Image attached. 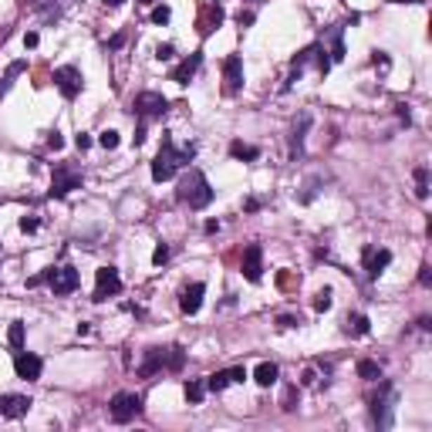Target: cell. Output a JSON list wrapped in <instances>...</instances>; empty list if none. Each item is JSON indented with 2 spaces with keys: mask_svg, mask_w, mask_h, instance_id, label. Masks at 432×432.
Returning <instances> with one entry per match:
<instances>
[{
  "mask_svg": "<svg viewBox=\"0 0 432 432\" xmlns=\"http://www.w3.org/2000/svg\"><path fill=\"white\" fill-rule=\"evenodd\" d=\"M48 145H51V149H61V145H65L61 132H51V136H48Z\"/></svg>",
  "mask_w": 432,
  "mask_h": 432,
  "instance_id": "39",
  "label": "cell"
},
{
  "mask_svg": "<svg viewBox=\"0 0 432 432\" xmlns=\"http://www.w3.org/2000/svg\"><path fill=\"white\" fill-rule=\"evenodd\" d=\"M308 129H311V115L304 112V115L297 119L294 132H291V159H301V152H304V136H308Z\"/></svg>",
  "mask_w": 432,
  "mask_h": 432,
  "instance_id": "19",
  "label": "cell"
},
{
  "mask_svg": "<svg viewBox=\"0 0 432 432\" xmlns=\"http://www.w3.org/2000/svg\"><path fill=\"white\" fill-rule=\"evenodd\" d=\"M173 54H176L173 44H159V48H156V58H159V61H169Z\"/></svg>",
  "mask_w": 432,
  "mask_h": 432,
  "instance_id": "36",
  "label": "cell"
},
{
  "mask_svg": "<svg viewBox=\"0 0 432 432\" xmlns=\"http://www.w3.org/2000/svg\"><path fill=\"white\" fill-rule=\"evenodd\" d=\"M14 372H18V379L24 381H37L41 379V372H44V362L37 358V355H31V351H14Z\"/></svg>",
  "mask_w": 432,
  "mask_h": 432,
  "instance_id": "11",
  "label": "cell"
},
{
  "mask_svg": "<svg viewBox=\"0 0 432 432\" xmlns=\"http://www.w3.org/2000/svg\"><path fill=\"white\" fill-rule=\"evenodd\" d=\"M199 65H203V51H192L183 65H176V68L169 71V81H176V85H190V78L199 71Z\"/></svg>",
  "mask_w": 432,
  "mask_h": 432,
  "instance_id": "15",
  "label": "cell"
},
{
  "mask_svg": "<svg viewBox=\"0 0 432 432\" xmlns=\"http://www.w3.org/2000/svg\"><path fill=\"white\" fill-rule=\"evenodd\" d=\"M74 145H78V149L85 152L88 145H91V136H88V132H78V138H74Z\"/></svg>",
  "mask_w": 432,
  "mask_h": 432,
  "instance_id": "38",
  "label": "cell"
},
{
  "mask_svg": "<svg viewBox=\"0 0 432 432\" xmlns=\"http://www.w3.org/2000/svg\"><path fill=\"white\" fill-rule=\"evenodd\" d=\"M78 284H81V277H78V270H74L71 263L51 267L48 287H51V294H54V297H65V294H71V291H78Z\"/></svg>",
  "mask_w": 432,
  "mask_h": 432,
  "instance_id": "7",
  "label": "cell"
},
{
  "mask_svg": "<svg viewBox=\"0 0 432 432\" xmlns=\"http://www.w3.org/2000/svg\"><path fill=\"white\" fill-rule=\"evenodd\" d=\"M237 20H240V27H243V24H254V14H243V11H240V14H237Z\"/></svg>",
  "mask_w": 432,
  "mask_h": 432,
  "instance_id": "45",
  "label": "cell"
},
{
  "mask_svg": "<svg viewBox=\"0 0 432 432\" xmlns=\"http://www.w3.org/2000/svg\"><path fill=\"white\" fill-rule=\"evenodd\" d=\"M240 270L250 284H260V277H263V247H260V243H247L243 260H240Z\"/></svg>",
  "mask_w": 432,
  "mask_h": 432,
  "instance_id": "10",
  "label": "cell"
},
{
  "mask_svg": "<svg viewBox=\"0 0 432 432\" xmlns=\"http://www.w3.org/2000/svg\"><path fill=\"white\" fill-rule=\"evenodd\" d=\"M138 4H142V7H149V4H156V0H138Z\"/></svg>",
  "mask_w": 432,
  "mask_h": 432,
  "instance_id": "49",
  "label": "cell"
},
{
  "mask_svg": "<svg viewBox=\"0 0 432 432\" xmlns=\"http://www.w3.org/2000/svg\"><path fill=\"white\" fill-rule=\"evenodd\" d=\"M20 230H24V233H34V230H37V216H20Z\"/></svg>",
  "mask_w": 432,
  "mask_h": 432,
  "instance_id": "37",
  "label": "cell"
},
{
  "mask_svg": "<svg viewBox=\"0 0 432 432\" xmlns=\"http://www.w3.org/2000/svg\"><path fill=\"white\" fill-rule=\"evenodd\" d=\"M331 61H345V34H341V27L331 31Z\"/></svg>",
  "mask_w": 432,
  "mask_h": 432,
  "instance_id": "27",
  "label": "cell"
},
{
  "mask_svg": "<svg viewBox=\"0 0 432 432\" xmlns=\"http://www.w3.org/2000/svg\"><path fill=\"white\" fill-rule=\"evenodd\" d=\"M331 308V291L325 287V291H318V297H314V311H328Z\"/></svg>",
  "mask_w": 432,
  "mask_h": 432,
  "instance_id": "32",
  "label": "cell"
},
{
  "mask_svg": "<svg viewBox=\"0 0 432 432\" xmlns=\"http://www.w3.org/2000/svg\"><path fill=\"white\" fill-rule=\"evenodd\" d=\"M345 331H348V334H355V338H365V334L372 331V321H368L365 314H348V318H345Z\"/></svg>",
  "mask_w": 432,
  "mask_h": 432,
  "instance_id": "20",
  "label": "cell"
},
{
  "mask_svg": "<svg viewBox=\"0 0 432 432\" xmlns=\"http://www.w3.org/2000/svg\"><path fill=\"white\" fill-rule=\"evenodd\" d=\"M196 159V145H186V149H179L176 145L173 132H162V145H159V156L152 162V179L156 183H166V179H173L176 169L179 166H186Z\"/></svg>",
  "mask_w": 432,
  "mask_h": 432,
  "instance_id": "1",
  "label": "cell"
},
{
  "mask_svg": "<svg viewBox=\"0 0 432 432\" xmlns=\"http://www.w3.org/2000/svg\"><path fill=\"white\" fill-rule=\"evenodd\" d=\"M392 409H395V388L388 381H381L379 395H372V422L379 429H388L392 426Z\"/></svg>",
  "mask_w": 432,
  "mask_h": 432,
  "instance_id": "4",
  "label": "cell"
},
{
  "mask_svg": "<svg viewBox=\"0 0 432 432\" xmlns=\"http://www.w3.org/2000/svg\"><path fill=\"white\" fill-rule=\"evenodd\" d=\"M145 142V122H138V129H136V145H142Z\"/></svg>",
  "mask_w": 432,
  "mask_h": 432,
  "instance_id": "42",
  "label": "cell"
},
{
  "mask_svg": "<svg viewBox=\"0 0 432 432\" xmlns=\"http://www.w3.org/2000/svg\"><path fill=\"white\" fill-rule=\"evenodd\" d=\"M388 263H392V250H385V247H381V250L379 247H365L362 250V267H365V274L372 277V280H375Z\"/></svg>",
  "mask_w": 432,
  "mask_h": 432,
  "instance_id": "12",
  "label": "cell"
},
{
  "mask_svg": "<svg viewBox=\"0 0 432 432\" xmlns=\"http://www.w3.org/2000/svg\"><path fill=\"white\" fill-rule=\"evenodd\" d=\"M183 365H186V348L183 345L166 348V372H183Z\"/></svg>",
  "mask_w": 432,
  "mask_h": 432,
  "instance_id": "23",
  "label": "cell"
},
{
  "mask_svg": "<svg viewBox=\"0 0 432 432\" xmlns=\"http://www.w3.org/2000/svg\"><path fill=\"white\" fill-rule=\"evenodd\" d=\"M98 145H102V149H119V132L105 129L102 136H98Z\"/></svg>",
  "mask_w": 432,
  "mask_h": 432,
  "instance_id": "31",
  "label": "cell"
},
{
  "mask_svg": "<svg viewBox=\"0 0 432 432\" xmlns=\"http://www.w3.org/2000/svg\"><path fill=\"white\" fill-rule=\"evenodd\" d=\"M138 412H142V395H136V392H119V395H112V402H108V415L119 426L132 422Z\"/></svg>",
  "mask_w": 432,
  "mask_h": 432,
  "instance_id": "3",
  "label": "cell"
},
{
  "mask_svg": "<svg viewBox=\"0 0 432 432\" xmlns=\"http://www.w3.org/2000/svg\"><path fill=\"white\" fill-rule=\"evenodd\" d=\"M105 4H108V7H119L122 0H105Z\"/></svg>",
  "mask_w": 432,
  "mask_h": 432,
  "instance_id": "48",
  "label": "cell"
},
{
  "mask_svg": "<svg viewBox=\"0 0 432 432\" xmlns=\"http://www.w3.org/2000/svg\"><path fill=\"white\" fill-rule=\"evenodd\" d=\"M54 85H58V91H61L68 102H74V98L81 95V85H85V78H81V71L74 68V65H65V68L54 71Z\"/></svg>",
  "mask_w": 432,
  "mask_h": 432,
  "instance_id": "9",
  "label": "cell"
},
{
  "mask_svg": "<svg viewBox=\"0 0 432 432\" xmlns=\"http://www.w3.org/2000/svg\"><path fill=\"white\" fill-rule=\"evenodd\" d=\"M284 409H287V412L297 409V388H287V392H284Z\"/></svg>",
  "mask_w": 432,
  "mask_h": 432,
  "instance_id": "35",
  "label": "cell"
},
{
  "mask_svg": "<svg viewBox=\"0 0 432 432\" xmlns=\"http://www.w3.org/2000/svg\"><path fill=\"white\" fill-rule=\"evenodd\" d=\"M173 18V11H169V7H166V4H162V7H156V11H152V24H166V20Z\"/></svg>",
  "mask_w": 432,
  "mask_h": 432,
  "instance_id": "33",
  "label": "cell"
},
{
  "mask_svg": "<svg viewBox=\"0 0 432 432\" xmlns=\"http://www.w3.org/2000/svg\"><path fill=\"white\" fill-rule=\"evenodd\" d=\"M203 230H207V233H216V230H220V223H216V220H207V226H203Z\"/></svg>",
  "mask_w": 432,
  "mask_h": 432,
  "instance_id": "46",
  "label": "cell"
},
{
  "mask_svg": "<svg viewBox=\"0 0 432 432\" xmlns=\"http://www.w3.org/2000/svg\"><path fill=\"white\" fill-rule=\"evenodd\" d=\"M24 48H37V34L31 31V34H24Z\"/></svg>",
  "mask_w": 432,
  "mask_h": 432,
  "instance_id": "44",
  "label": "cell"
},
{
  "mask_svg": "<svg viewBox=\"0 0 432 432\" xmlns=\"http://www.w3.org/2000/svg\"><path fill=\"white\" fill-rule=\"evenodd\" d=\"M297 325H301V318H287V314L280 318V328H297Z\"/></svg>",
  "mask_w": 432,
  "mask_h": 432,
  "instance_id": "41",
  "label": "cell"
},
{
  "mask_svg": "<svg viewBox=\"0 0 432 432\" xmlns=\"http://www.w3.org/2000/svg\"><path fill=\"white\" fill-rule=\"evenodd\" d=\"M230 156L243 159V162H254V159H260V149L257 145H247V142H230Z\"/></svg>",
  "mask_w": 432,
  "mask_h": 432,
  "instance_id": "24",
  "label": "cell"
},
{
  "mask_svg": "<svg viewBox=\"0 0 432 432\" xmlns=\"http://www.w3.org/2000/svg\"><path fill=\"white\" fill-rule=\"evenodd\" d=\"M132 108H136L138 122H149V119H162V115L169 112V102H166V95H159V91H142V95H136Z\"/></svg>",
  "mask_w": 432,
  "mask_h": 432,
  "instance_id": "5",
  "label": "cell"
},
{
  "mask_svg": "<svg viewBox=\"0 0 432 432\" xmlns=\"http://www.w3.org/2000/svg\"><path fill=\"white\" fill-rule=\"evenodd\" d=\"M7 341H11V348H14V351H20V348H24V321H14V325H11V331H7Z\"/></svg>",
  "mask_w": 432,
  "mask_h": 432,
  "instance_id": "30",
  "label": "cell"
},
{
  "mask_svg": "<svg viewBox=\"0 0 432 432\" xmlns=\"http://www.w3.org/2000/svg\"><path fill=\"white\" fill-rule=\"evenodd\" d=\"M122 44H125V34H115L112 41H108V48H112V51H115V48H122Z\"/></svg>",
  "mask_w": 432,
  "mask_h": 432,
  "instance_id": "43",
  "label": "cell"
},
{
  "mask_svg": "<svg viewBox=\"0 0 432 432\" xmlns=\"http://www.w3.org/2000/svg\"><path fill=\"white\" fill-rule=\"evenodd\" d=\"M247 379V368L237 365V368H223V372H213L207 379V392H223L226 385H233V381H243Z\"/></svg>",
  "mask_w": 432,
  "mask_h": 432,
  "instance_id": "14",
  "label": "cell"
},
{
  "mask_svg": "<svg viewBox=\"0 0 432 432\" xmlns=\"http://www.w3.org/2000/svg\"><path fill=\"white\" fill-rule=\"evenodd\" d=\"M81 183H85V176L78 173V169H71V166H54V176H51V196L54 199H65L71 190H81Z\"/></svg>",
  "mask_w": 432,
  "mask_h": 432,
  "instance_id": "6",
  "label": "cell"
},
{
  "mask_svg": "<svg viewBox=\"0 0 432 432\" xmlns=\"http://www.w3.org/2000/svg\"><path fill=\"white\" fill-rule=\"evenodd\" d=\"M419 284H422V287H429V284H432V274H429V267H422V270H419Z\"/></svg>",
  "mask_w": 432,
  "mask_h": 432,
  "instance_id": "40",
  "label": "cell"
},
{
  "mask_svg": "<svg viewBox=\"0 0 432 432\" xmlns=\"http://www.w3.org/2000/svg\"><path fill=\"white\" fill-rule=\"evenodd\" d=\"M388 4H422V0H388Z\"/></svg>",
  "mask_w": 432,
  "mask_h": 432,
  "instance_id": "47",
  "label": "cell"
},
{
  "mask_svg": "<svg viewBox=\"0 0 432 432\" xmlns=\"http://www.w3.org/2000/svg\"><path fill=\"white\" fill-rule=\"evenodd\" d=\"M220 24H223V7H220V4H209L207 18L199 20V31H203V34H209V31H213V27H220Z\"/></svg>",
  "mask_w": 432,
  "mask_h": 432,
  "instance_id": "21",
  "label": "cell"
},
{
  "mask_svg": "<svg viewBox=\"0 0 432 432\" xmlns=\"http://www.w3.org/2000/svg\"><path fill=\"white\" fill-rule=\"evenodd\" d=\"M166 260H169V247H166V243H159L156 254H152V263H156V267H162Z\"/></svg>",
  "mask_w": 432,
  "mask_h": 432,
  "instance_id": "34",
  "label": "cell"
},
{
  "mask_svg": "<svg viewBox=\"0 0 432 432\" xmlns=\"http://www.w3.org/2000/svg\"><path fill=\"white\" fill-rule=\"evenodd\" d=\"M20 71H27V61H14L11 68H7V74H4V81H0V98L11 91V85H14V78H18Z\"/></svg>",
  "mask_w": 432,
  "mask_h": 432,
  "instance_id": "26",
  "label": "cell"
},
{
  "mask_svg": "<svg viewBox=\"0 0 432 432\" xmlns=\"http://www.w3.org/2000/svg\"><path fill=\"white\" fill-rule=\"evenodd\" d=\"M122 291V277L115 267H98L95 270V294H91V301H108V297H115Z\"/></svg>",
  "mask_w": 432,
  "mask_h": 432,
  "instance_id": "8",
  "label": "cell"
},
{
  "mask_svg": "<svg viewBox=\"0 0 432 432\" xmlns=\"http://www.w3.org/2000/svg\"><path fill=\"white\" fill-rule=\"evenodd\" d=\"M277 375H280V372H277V365H274V362H260V365H257V372H254L257 385H263V388H270V385L277 381Z\"/></svg>",
  "mask_w": 432,
  "mask_h": 432,
  "instance_id": "22",
  "label": "cell"
},
{
  "mask_svg": "<svg viewBox=\"0 0 432 432\" xmlns=\"http://www.w3.org/2000/svg\"><path fill=\"white\" fill-rule=\"evenodd\" d=\"M203 294H207V284H190V287H183V294H179V308L183 314H196L203 308Z\"/></svg>",
  "mask_w": 432,
  "mask_h": 432,
  "instance_id": "17",
  "label": "cell"
},
{
  "mask_svg": "<svg viewBox=\"0 0 432 432\" xmlns=\"http://www.w3.org/2000/svg\"><path fill=\"white\" fill-rule=\"evenodd\" d=\"M358 379H365V381H379V379H381V365H379V362H372V358H362V362H358Z\"/></svg>",
  "mask_w": 432,
  "mask_h": 432,
  "instance_id": "25",
  "label": "cell"
},
{
  "mask_svg": "<svg viewBox=\"0 0 432 432\" xmlns=\"http://www.w3.org/2000/svg\"><path fill=\"white\" fill-rule=\"evenodd\" d=\"M243 88V58L240 54H230L223 61V91L226 95H237Z\"/></svg>",
  "mask_w": 432,
  "mask_h": 432,
  "instance_id": "13",
  "label": "cell"
},
{
  "mask_svg": "<svg viewBox=\"0 0 432 432\" xmlns=\"http://www.w3.org/2000/svg\"><path fill=\"white\" fill-rule=\"evenodd\" d=\"M186 398H190L192 405H199L203 398H207V381H186Z\"/></svg>",
  "mask_w": 432,
  "mask_h": 432,
  "instance_id": "28",
  "label": "cell"
},
{
  "mask_svg": "<svg viewBox=\"0 0 432 432\" xmlns=\"http://www.w3.org/2000/svg\"><path fill=\"white\" fill-rule=\"evenodd\" d=\"M162 368H166V348H149L145 358H142V365H138V375H142V379H152Z\"/></svg>",
  "mask_w": 432,
  "mask_h": 432,
  "instance_id": "18",
  "label": "cell"
},
{
  "mask_svg": "<svg viewBox=\"0 0 432 432\" xmlns=\"http://www.w3.org/2000/svg\"><path fill=\"white\" fill-rule=\"evenodd\" d=\"M31 398L27 395H0V415L4 419H20V415L31 412Z\"/></svg>",
  "mask_w": 432,
  "mask_h": 432,
  "instance_id": "16",
  "label": "cell"
},
{
  "mask_svg": "<svg viewBox=\"0 0 432 432\" xmlns=\"http://www.w3.org/2000/svg\"><path fill=\"white\" fill-rule=\"evenodd\" d=\"M176 199L186 203L190 209H207L209 203H213V186H209V179L199 173V169H190V173L179 179Z\"/></svg>",
  "mask_w": 432,
  "mask_h": 432,
  "instance_id": "2",
  "label": "cell"
},
{
  "mask_svg": "<svg viewBox=\"0 0 432 432\" xmlns=\"http://www.w3.org/2000/svg\"><path fill=\"white\" fill-rule=\"evenodd\" d=\"M415 196H419V199L429 196V169H426V166L415 169Z\"/></svg>",
  "mask_w": 432,
  "mask_h": 432,
  "instance_id": "29",
  "label": "cell"
}]
</instances>
